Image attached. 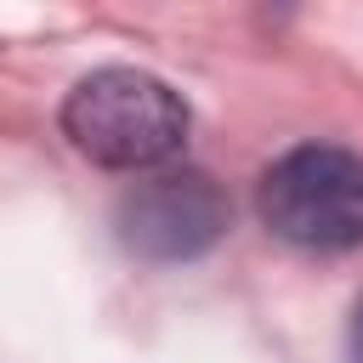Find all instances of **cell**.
Instances as JSON below:
<instances>
[{
    "label": "cell",
    "mask_w": 363,
    "mask_h": 363,
    "mask_svg": "<svg viewBox=\"0 0 363 363\" xmlns=\"http://www.w3.org/2000/svg\"><path fill=\"white\" fill-rule=\"evenodd\" d=\"M68 142L108 170H164L187 142V102L142 68H96L62 102Z\"/></svg>",
    "instance_id": "cell-1"
},
{
    "label": "cell",
    "mask_w": 363,
    "mask_h": 363,
    "mask_svg": "<svg viewBox=\"0 0 363 363\" xmlns=\"http://www.w3.org/2000/svg\"><path fill=\"white\" fill-rule=\"evenodd\" d=\"M255 210L295 250H357L363 244V159L329 142L295 147L278 164H267Z\"/></svg>",
    "instance_id": "cell-2"
},
{
    "label": "cell",
    "mask_w": 363,
    "mask_h": 363,
    "mask_svg": "<svg viewBox=\"0 0 363 363\" xmlns=\"http://www.w3.org/2000/svg\"><path fill=\"white\" fill-rule=\"evenodd\" d=\"M233 210L227 193L204 176V170H153L142 182H130L113 204V233L136 261H193L204 255L221 233H227Z\"/></svg>",
    "instance_id": "cell-3"
},
{
    "label": "cell",
    "mask_w": 363,
    "mask_h": 363,
    "mask_svg": "<svg viewBox=\"0 0 363 363\" xmlns=\"http://www.w3.org/2000/svg\"><path fill=\"white\" fill-rule=\"evenodd\" d=\"M352 363H363V301H357V312H352Z\"/></svg>",
    "instance_id": "cell-4"
}]
</instances>
